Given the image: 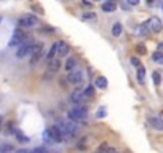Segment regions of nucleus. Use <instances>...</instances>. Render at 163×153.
<instances>
[{"instance_id":"1","label":"nucleus","mask_w":163,"mask_h":153,"mask_svg":"<svg viewBox=\"0 0 163 153\" xmlns=\"http://www.w3.org/2000/svg\"><path fill=\"white\" fill-rule=\"evenodd\" d=\"M58 128L61 129L62 136H66V137H75L78 134V126L72 120H59Z\"/></svg>"},{"instance_id":"2","label":"nucleus","mask_w":163,"mask_h":153,"mask_svg":"<svg viewBox=\"0 0 163 153\" xmlns=\"http://www.w3.org/2000/svg\"><path fill=\"white\" fill-rule=\"evenodd\" d=\"M86 115H88V112H86V108L83 105H74L69 110V117H71L72 121L74 120H85Z\"/></svg>"},{"instance_id":"3","label":"nucleus","mask_w":163,"mask_h":153,"mask_svg":"<svg viewBox=\"0 0 163 153\" xmlns=\"http://www.w3.org/2000/svg\"><path fill=\"white\" fill-rule=\"evenodd\" d=\"M67 81H69L71 85H80V83L85 81V72L80 70V69H75L74 72H71L67 75Z\"/></svg>"},{"instance_id":"4","label":"nucleus","mask_w":163,"mask_h":153,"mask_svg":"<svg viewBox=\"0 0 163 153\" xmlns=\"http://www.w3.org/2000/svg\"><path fill=\"white\" fill-rule=\"evenodd\" d=\"M37 24H38V19H37V16H34V15H26V16L19 18V21H18V26H19V27H24V29L35 27Z\"/></svg>"},{"instance_id":"5","label":"nucleus","mask_w":163,"mask_h":153,"mask_svg":"<svg viewBox=\"0 0 163 153\" xmlns=\"http://www.w3.org/2000/svg\"><path fill=\"white\" fill-rule=\"evenodd\" d=\"M146 24H147V27H149V31H152V32H155V34H158V32L163 31V22H161V19L157 18V16H152Z\"/></svg>"},{"instance_id":"6","label":"nucleus","mask_w":163,"mask_h":153,"mask_svg":"<svg viewBox=\"0 0 163 153\" xmlns=\"http://www.w3.org/2000/svg\"><path fill=\"white\" fill-rule=\"evenodd\" d=\"M27 37L24 32H21V31H16L15 34H13V37H11V40H10V46H16V45H24L26 41H27Z\"/></svg>"},{"instance_id":"7","label":"nucleus","mask_w":163,"mask_h":153,"mask_svg":"<svg viewBox=\"0 0 163 153\" xmlns=\"http://www.w3.org/2000/svg\"><path fill=\"white\" fill-rule=\"evenodd\" d=\"M34 45L35 43H32V41H26L24 45H21L19 48H18V51H16V58H24V56H27V54H32V50H34Z\"/></svg>"},{"instance_id":"8","label":"nucleus","mask_w":163,"mask_h":153,"mask_svg":"<svg viewBox=\"0 0 163 153\" xmlns=\"http://www.w3.org/2000/svg\"><path fill=\"white\" fill-rule=\"evenodd\" d=\"M47 134H48V137H50V141H53V142H62V132H61V129L58 128V126H51V128H48L47 129Z\"/></svg>"},{"instance_id":"9","label":"nucleus","mask_w":163,"mask_h":153,"mask_svg":"<svg viewBox=\"0 0 163 153\" xmlns=\"http://www.w3.org/2000/svg\"><path fill=\"white\" fill-rule=\"evenodd\" d=\"M85 101V94H83V89H75L72 94H71V102L74 105H82Z\"/></svg>"},{"instance_id":"10","label":"nucleus","mask_w":163,"mask_h":153,"mask_svg":"<svg viewBox=\"0 0 163 153\" xmlns=\"http://www.w3.org/2000/svg\"><path fill=\"white\" fill-rule=\"evenodd\" d=\"M43 54V45L42 43H35L34 50H32V64H35Z\"/></svg>"},{"instance_id":"11","label":"nucleus","mask_w":163,"mask_h":153,"mask_svg":"<svg viewBox=\"0 0 163 153\" xmlns=\"http://www.w3.org/2000/svg\"><path fill=\"white\" fill-rule=\"evenodd\" d=\"M56 50H58V56H67L71 51L69 45L64 43V41H56Z\"/></svg>"},{"instance_id":"12","label":"nucleus","mask_w":163,"mask_h":153,"mask_svg":"<svg viewBox=\"0 0 163 153\" xmlns=\"http://www.w3.org/2000/svg\"><path fill=\"white\" fill-rule=\"evenodd\" d=\"M149 123H151V126L157 131H163V120L160 117H151L149 118Z\"/></svg>"},{"instance_id":"13","label":"nucleus","mask_w":163,"mask_h":153,"mask_svg":"<svg viewBox=\"0 0 163 153\" xmlns=\"http://www.w3.org/2000/svg\"><path fill=\"white\" fill-rule=\"evenodd\" d=\"M61 67H62V64H61L59 59H53V61L48 62V69H50V72H53V74H54V72H58Z\"/></svg>"},{"instance_id":"14","label":"nucleus","mask_w":163,"mask_h":153,"mask_svg":"<svg viewBox=\"0 0 163 153\" xmlns=\"http://www.w3.org/2000/svg\"><path fill=\"white\" fill-rule=\"evenodd\" d=\"M107 78L106 77H96V80H94V86L99 88V89H106L107 88Z\"/></svg>"},{"instance_id":"15","label":"nucleus","mask_w":163,"mask_h":153,"mask_svg":"<svg viewBox=\"0 0 163 153\" xmlns=\"http://www.w3.org/2000/svg\"><path fill=\"white\" fill-rule=\"evenodd\" d=\"M64 67H66V70H69V72H74L75 69H77V59H75V58H69V59L66 61Z\"/></svg>"},{"instance_id":"16","label":"nucleus","mask_w":163,"mask_h":153,"mask_svg":"<svg viewBox=\"0 0 163 153\" xmlns=\"http://www.w3.org/2000/svg\"><path fill=\"white\" fill-rule=\"evenodd\" d=\"M101 8H102V11H106V13H114L115 8H117V3H115V2H104V3L101 5Z\"/></svg>"},{"instance_id":"17","label":"nucleus","mask_w":163,"mask_h":153,"mask_svg":"<svg viewBox=\"0 0 163 153\" xmlns=\"http://www.w3.org/2000/svg\"><path fill=\"white\" fill-rule=\"evenodd\" d=\"M136 78H138V81H139V83H144V81H146V69H144L142 65L138 69V74H136Z\"/></svg>"},{"instance_id":"18","label":"nucleus","mask_w":163,"mask_h":153,"mask_svg":"<svg viewBox=\"0 0 163 153\" xmlns=\"http://www.w3.org/2000/svg\"><path fill=\"white\" fill-rule=\"evenodd\" d=\"M152 61L157 62V64H160V65H163V53L161 51H155L152 54Z\"/></svg>"},{"instance_id":"19","label":"nucleus","mask_w":163,"mask_h":153,"mask_svg":"<svg viewBox=\"0 0 163 153\" xmlns=\"http://www.w3.org/2000/svg\"><path fill=\"white\" fill-rule=\"evenodd\" d=\"M121 31H123V27H121L120 22H115V24L112 26V35H114V37H118V35L121 34Z\"/></svg>"},{"instance_id":"20","label":"nucleus","mask_w":163,"mask_h":153,"mask_svg":"<svg viewBox=\"0 0 163 153\" xmlns=\"http://www.w3.org/2000/svg\"><path fill=\"white\" fill-rule=\"evenodd\" d=\"M83 94H85V97H93V96H94V88H93L91 85H88V86L83 89Z\"/></svg>"},{"instance_id":"21","label":"nucleus","mask_w":163,"mask_h":153,"mask_svg":"<svg viewBox=\"0 0 163 153\" xmlns=\"http://www.w3.org/2000/svg\"><path fill=\"white\" fill-rule=\"evenodd\" d=\"M15 136L19 139V142H29V137H27V136H24V134H22L19 129L16 131V134H15Z\"/></svg>"},{"instance_id":"22","label":"nucleus","mask_w":163,"mask_h":153,"mask_svg":"<svg viewBox=\"0 0 163 153\" xmlns=\"http://www.w3.org/2000/svg\"><path fill=\"white\" fill-rule=\"evenodd\" d=\"M16 131H18V129H15V123H8V124H7V129H5L7 134H11V132L16 134Z\"/></svg>"},{"instance_id":"23","label":"nucleus","mask_w":163,"mask_h":153,"mask_svg":"<svg viewBox=\"0 0 163 153\" xmlns=\"http://www.w3.org/2000/svg\"><path fill=\"white\" fill-rule=\"evenodd\" d=\"M82 19H83V21H88V19H96V15H94V13H85V15L82 16Z\"/></svg>"},{"instance_id":"24","label":"nucleus","mask_w":163,"mask_h":153,"mask_svg":"<svg viewBox=\"0 0 163 153\" xmlns=\"http://www.w3.org/2000/svg\"><path fill=\"white\" fill-rule=\"evenodd\" d=\"M106 113H107V110H106L104 107H101V108H98L96 117H98V118H104V117H106Z\"/></svg>"},{"instance_id":"25","label":"nucleus","mask_w":163,"mask_h":153,"mask_svg":"<svg viewBox=\"0 0 163 153\" xmlns=\"http://www.w3.org/2000/svg\"><path fill=\"white\" fill-rule=\"evenodd\" d=\"M152 77H154V83H155V85L158 86V85H160V83H161V78H160V74H158V72H154V74H152Z\"/></svg>"},{"instance_id":"26","label":"nucleus","mask_w":163,"mask_h":153,"mask_svg":"<svg viewBox=\"0 0 163 153\" xmlns=\"http://www.w3.org/2000/svg\"><path fill=\"white\" fill-rule=\"evenodd\" d=\"M130 61H131V64H133V65H134V67H138V69H139V67H141V61H139V59H138V58H131V59H130Z\"/></svg>"},{"instance_id":"27","label":"nucleus","mask_w":163,"mask_h":153,"mask_svg":"<svg viewBox=\"0 0 163 153\" xmlns=\"http://www.w3.org/2000/svg\"><path fill=\"white\" fill-rule=\"evenodd\" d=\"M34 153H48V150H47L45 147H37V148L34 150Z\"/></svg>"},{"instance_id":"28","label":"nucleus","mask_w":163,"mask_h":153,"mask_svg":"<svg viewBox=\"0 0 163 153\" xmlns=\"http://www.w3.org/2000/svg\"><path fill=\"white\" fill-rule=\"evenodd\" d=\"M138 3H139V0H128V5H133L134 7V5H138Z\"/></svg>"},{"instance_id":"29","label":"nucleus","mask_w":163,"mask_h":153,"mask_svg":"<svg viewBox=\"0 0 163 153\" xmlns=\"http://www.w3.org/2000/svg\"><path fill=\"white\" fill-rule=\"evenodd\" d=\"M138 51H139L141 54H144V53H146V48H144L142 45H139V46H138Z\"/></svg>"},{"instance_id":"30","label":"nucleus","mask_w":163,"mask_h":153,"mask_svg":"<svg viewBox=\"0 0 163 153\" xmlns=\"http://www.w3.org/2000/svg\"><path fill=\"white\" fill-rule=\"evenodd\" d=\"M16 153H34V151H31V150H24V148H21V150H18Z\"/></svg>"},{"instance_id":"31","label":"nucleus","mask_w":163,"mask_h":153,"mask_svg":"<svg viewBox=\"0 0 163 153\" xmlns=\"http://www.w3.org/2000/svg\"><path fill=\"white\" fill-rule=\"evenodd\" d=\"M160 50H163V43H160V45H158V51H160Z\"/></svg>"},{"instance_id":"32","label":"nucleus","mask_w":163,"mask_h":153,"mask_svg":"<svg viewBox=\"0 0 163 153\" xmlns=\"http://www.w3.org/2000/svg\"><path fill=\"white\" fill-rule=\"evenodd\" d=\"M0 129H2V118H0Z\"/></svg>"},{"instance_id":"33","label":"nucleus","mask_w":163,"mask_h":153,"mask_svg":"<svg viewBox=\"0 0 163 153\" xmlns=\"http://www.w3.org/2000/svg\"><path fill=\"white\" fill-rule=\"evenodd\" d=\"M94 153H102V151H101V150H99V151H94Z\"/></svg>"},{"instance_id":"34","label":"nucleus","mask_w":163,"mask_h":153,"mask_svg":"<svg viewBox=\"0 0 163 153\" xmlns=\"http://www.w3.org/2000/svg\"><path fill=\"white\" fill-rule=\"evenodd\" d=\"M161 10H163V3H161Z\"/></svg>"},{"instance_id":"35","label":"nucleus","mask_w":163,"mask_h":153,"mask_svg":"<svg viewBox=\"0 0 163 153\" xmlns=\"http://www.w3.org/2000/svg\"><path fill=\"white\" fill-rule=\"evenodd\" d=\"M111 153H117V151H111Z\"/></svg>"},{"instance_id":"36","label":"nucleus","mask_w":163,"mask_h":153,"mask_svg":"<svg viewBox=\"0 0 163 153\" xmlns=\"http://www.w3.org/2000/svg\"><path fill=\"white\" fill-rule=\"evenodd\" d=\"M0 22H2V18H0Z\"/></svg>"}]
</instances>
